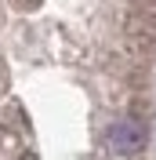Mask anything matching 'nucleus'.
I'll return each instance as SVG.
<instances>
[{
    "label": "nucleus",
    "instance_id": "1",
    "mask_svg": "<svg viewBox=\"0 0 156 160\" xmlns=\"http://www.w3.org/2000/svg\"><path fill=\"white\" fill-rule=\"evenodd\" d=\"M109 146L124 157H134V153L145 149V124L142 120H120L109 128Z\"/></svg>",
    "mask_w": 156,
    "mask_h": 160
}]
</instances>
